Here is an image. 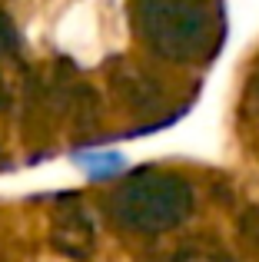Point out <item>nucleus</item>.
<instances>
[{"label":"nucleus","instance_id":"f257e3e1","mask_svg":"<svg viewBox=\"0 0 259 262\" xmlns=\"http://www.w3.org/2000/svg\"><path fill=\"white\" fill-rule=\"evenodd\" d=\"M113 219L133 232H166L193 209V189L166 169H140L113 192Z\"/></svg>","mask_w":259,"mask_h":262},{"label":"nucleus","instance_id":"f03ea898","mask_svg":"<svg viewBox=\"0 0 259 262\" xmlns=\"http://www.w3.org/2000/svg\"><path fill=\"white\" fill-rule=\"evenodd\" d=\"M136 20L160 57L200 60L213 50V7L206 0H136Z\"/></svg>","mask_w":259,"mask_h":262},{"label":"nucleus","instance_id":"7ed1b4c3","mask_svg":"<svg viewBox=\"0 0 259 262\" xmlns=\"http://www.w3.org/2000/svg\"><path fill=\"white\" fill-rule=\"evenodd\" d=\"M80 163H83L87 173L97 176V179L120 173V166H123V160H120L117 153H93V156H80Z\"/></svg>","mask_w":259,"mask_h":262},{"label":"nucleus","instance_id":"20e7f679","mask_svg":"<svg viewBox=\"0 0 259 262\" xmlns=\"http://www.w3.org/2000/svg\"><path fill=\"white\" fill-rule=\"evenodd\" d=\"M169 262H229L220 252H209V249H186V252H176Z\"/></svg>","mask_w":259,"mask_h":262}]
</instances>
